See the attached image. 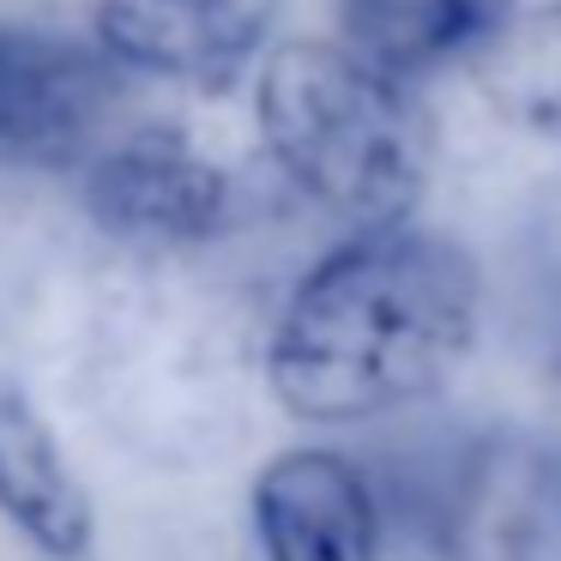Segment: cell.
I'll use <instances>...</instances> for the list:
<instances>
[{
	"label": "cell",
	"instance_id": "obj_1",
	"mask_svg": "<svg viewBox=\"0 0 561 561\" xmlns=\"http://www.w3.org/2000/svg\"><path fill=\"white\" fill-rule=\"evenodd\" d=\"M483 272L411 224L356 230L290 290L266 344V387L302 423H375L440 392L477 344Z\"/></svg>",
	"mask_w": 561,
	"mask_h": 561
},
{
	"label": "cell",
	"instance_id": "obj_2",
	"mask_svg": "<svg viewBox=\"0 0 561 561\" xmlns=\"http://www.w3.org/2000/svg\"><path fill=\"white\" fill-rule=\"evenodd\" d=\"M272 163L356 230L404 224L435 170V122L399 67L344 37L284 43L254 85Z\"/></svg>",
	"mask_w": 561,
	"mask_h": 561
},
{
	"label": "cell",
	"instance_id": "obj_3",
	"mask_svg": "<svg viewBox=\"0 0 561 561\" xmlns=\"http://www.w3.org/2000/svg\"><path fill=\"white\" fill-rule=\"evenodd\" d=\"M440 561H561V453L549 435H477L428 495Z\"/></svg>",
	"mask_w": 561,
	"mask_h": 561
},
{
	"label": "cell",
	"instance_id": "obj_4",
	"mask_svg": "<svg viewBox=\"0 0 561 561\" xmlns=\"http://www.w3.org/2000/svg\"><path fill=\"white\" fill-rule=\"evenodd\" d=\"M122 61L49 25H0V163L67 170L103 146Z\"/></svg>",
	"mask_w": 561,
	"mask_h": 561
},
{
	"label": "cell",
	"instance_id": "obj_5",
	"mask_svg": "<svg viewBox=\"0 0 561 561\" xmlns=\"http://www.w3.org/2000/svg\"><path fill=\"white\" fill-rule=\"evenodd\" d=\"M85 211L127 248H199L236 224V182L170 127H146L85 163Z\"/></svg>",
	"mask_w": 561,
	"mask_h": 561
},
{
	"label": "cell",
	"instance_id": "obj_6",
	"mask_svg": "<svg viewBox=\"0 0 561 561\" xmlns=\"http://www.w3.org/2000/svg\"><path fill=\"white\" fill-rule=\"evenodd\" d=\"M254 537L266 561H380L368 477L332 447H290L254 477Z\"/></svg>",
	"mask_w": 561,
	"mask_h": 561
},
{
	"label": "cell",
	"instance_id": "obj_7",
	"mask_svg": "<svg viewBox=\"0 0 561 561\" xmlns=\"http://www.w3.org/2000/svg\"><path fill=\"white\" fill-rule=\"evenodd\" d=\"M272 19L278 0H98V43L134 73L230 85Z\"/></svg>",
	"mask_w": 561,
	"mask_h": 561
},
{
	"label": "cell",
	"instance_id": "obj_8",
	"mask_svg": "<svg viewBox=\"0 0 561 561\" xmlns=\"http://www.w3.org/2000/svg\"><path fill=\"white\" fill-rule=\"evenodd\" d=\"M0 519L49 561H85L98 513L55 423L19 375L0 368Z\"/></svg>",
	"mask_w": 561,
	"mask_h": 561
},
{
	"label": "cell",
	"instance_id": "obj_9",
	"mask_svg": "<svg viewBox=\"0 0 561 561\" xmlns=\"http://www.w3.org/2000/svg\"><path fill=\"white\" fill-rule=\"evenodd\" d=\"M513 19V0H339L344 43L399 67L404 79L471 61Z\"/></svg>",
	"mask_w": 561,
	"mask_h": 561
},
{
	"label": "cell",
	"instance_id": "obj_10",
	"mask_svg": "<svg viewBox=\"0 0 561 561\" xmlns=\"http://www.w3.org/2000/svg\"><path fill=\"white\" fill-rule=\"evenodd\" d=\"M477 91L507 127L561 146V0L513 13L483 49L471 55Z\"/></svg>",
	"mask_w": 561,
	"mask_h": 561
},
{
	"label": "cell",
	"instance_id": "obj_11",
	"mask_svg": "<svg viewBox=\"0 0 561 561\" xmlns=\"http://www.w3.org/2000/svg\"><path fill=\"white\" fill-rule=\"evenodd\" d=\"M543 392H549V440L561 453V339L549 344V368H543Z\"/></svg>",
	"mask_w": 561,
	"mask_h": 561
}]
</instances>
